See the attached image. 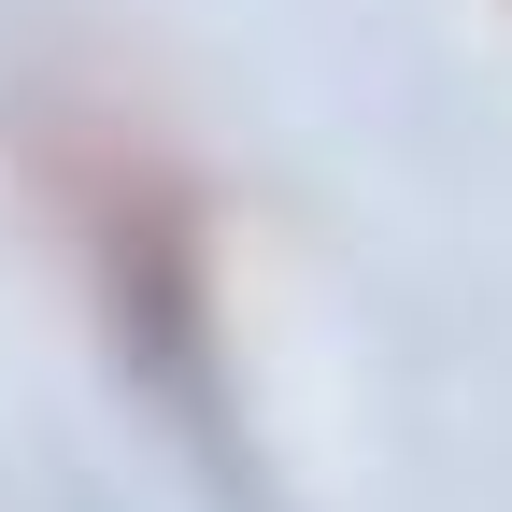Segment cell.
Wrapping results in <instances>:
<instances>
[{"mask_svg":"<svg viewBox=\"0 0 512 512\" xmlns=\"http://www.w3.org/2000/svg\"><path fill=\"white\" fill-rule=\"evenodd\" d=\"M0 171L114 384H143L185 441H228V185L185 114L114 57H43L0 114Z\"/></svg>","mask_w":512,"mask_h":512,"instance_id":"1","label":"cell"}]
</instances>
